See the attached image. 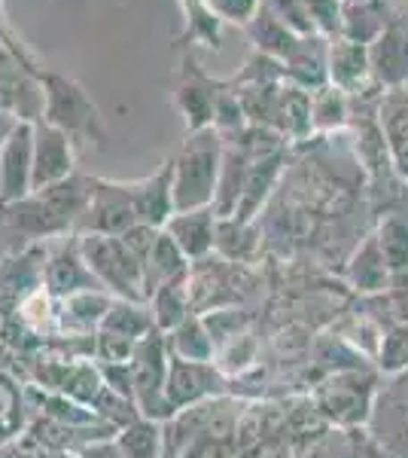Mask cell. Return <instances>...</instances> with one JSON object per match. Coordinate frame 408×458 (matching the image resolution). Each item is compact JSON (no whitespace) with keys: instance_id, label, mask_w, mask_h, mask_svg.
<instances>
[{"instance_id":"cell-1","label":"cell","mask_w":408,"mask_h":458,"mask_svg":"<svg viewBox=\"0 0 408 458\" xmlns=\"http://www.w3.org/2000/svg\"><path fill=\"white\" fill-rule=\"evenodd\" d=\"M222 150H226V141L213 129L189 131L183 147L171 157V183H174L177 211L211 208L220 183Z\"/></svg>"},{"instance_id":"cell-2","label":"cell","mask_w":408,"mask_h":458,"mask_svg":"<svg viewBox=\"0 0 408 458\" xmlns=\"http://www.w3.org/2000/svg\"><path fill=\"white\" fill-rule=\"evenodd\" d=\"M43 92H46V107H43V123L62 129L73 144H86L95 150H107L110 129L104 123L101 107L68 73L43 71Z\"/></svg>"},{"instance_id":"cell-3","label":"cell","mask_w":408,"mask_h":458,"mask_svg":"<svg viewBox=\"0 0 408 458\" xmlns=\"http://www.w3.org/2000/svg\"><path fill=\"white\" fill-rule=\"evenodd\" d=\"M77 248L83 254L98 284L116 300H135L146 302L144 297V260L125 245L116 235H98V233H79Z\"/></svg>"},{"instance_id":"cell-4","label":"cell","mask_w":408,"mask_h":458,"mask_svg":"<svg viewBox=\"0 0 408 458\" xmlns=\"http://www.w3.org/2000/svg\"><path fill=\"white\" fill-rule=\"evenodd\" d=\"M378 376L366 367L336 370L317 391V410L323 419H329L338 431L366 428L372 406L378 397Z\"/></svg>"},{"instance_id":"cell-5","label":"cell","mask_w":408,"mask_h":458,"mask_svg":"<svg viewBox=\"0 0 408 458\" xmlns=\"http://www.w3.org/2000/svg\"><path fill=\"white\" fill-rule=\"evenodd\" d=\"M43 64L28 49L0 43V110L19 123H40L46 107L43 92Z\"/></svg>"},{"instance_id":"cell-6","label":"cell","mask_w":408,"mask_h":458,"mask_svg":"<svg viewBox=\"0 0 408 458\" xmlns=\"http://www.w3.org/2000/svg\"><path fill=\"white\" fill-rule=\"evenodd\" d=\"M168 364L171 352L165 334L153 330L146 339H140L135 358H131V391H135V406L144 419L153 422H168L174 419V410L168 403Z\"/></svg>"},{"instance_id":"cell-7","label":"cell","mask_w":408,"mask_h":458,"mask_svg":"<svg viewBox=\"0 0 408 458\" xmlns=\"http://www.w3.org/2000/svg\"><path fill=\"white\" fill-rule=\"evenodd\" d=\"M366 428L384 446L387 458H408V367L387 376V382L378 388Z\"/></svg>"},{"instance_id":"cell-8","label":"cell","mask_w":408,"mask_h":458,"mask_svg":"<svg viewBox=\"0 0 408 458\" xmlns=\"http://www.w3.org/2000/svg\"><path fill=\"white\" fill-rule=\"evenodd\" d=\"M137 205H135V187L131 183H116L95 177L92 181V199H88L86 217L79 224V233H98V235H125L135 229Z\"/></svg>"},{"instance_id":"cell-9","label":"cell","mask_w":408,"mask_h":458,"mask_svg":"<svg viewBox=\"0 0 408 458\" xmlns=\"http://www.w3.org/2000/svg\"><path fill=\"white\" fill-rule=\"evenodd\" d=\"M222 386H226V373L217 364H196V360L171 358L168 364V403L174 416L189 406L207 403L222 397Z\"/></svg>"},{"instance_id":"cell-10","label":"cell","mask_w":408,"mask_h":458,"mask_svg":"<svg viewBox=\"0 0 408 458\" xmlns=\"http://www.w3.org/2000/svg\"><path fill=\"white\" fill-rule=\"evenodd\" d=\"M34 193V123H19L0 150V205Z\"/></svg>"},{"instance_id":"cell-11","label":"cell","mask_w":408,"mask_h":458,"mask_svg":"<svg viewBox=\"0 0 408 458\" xmlns=\"http://www.w3.org/2000/svg\"><path fill=\"white\" fill-rule=\"evenodd\" d=\"M222 83L198 68V62L189 53L180 58V83L174 92V105L187 120L189 131L213 129V107H217Z\"/></svg>"},{"instance_id":"cell-12","label":"cell","mask_w":408,"mask_h":458,"mask_svg":"<svg viewBox=\"0 0 408 458\" xmlns=\"http://www.w3.org/2000/svg\"><path fill=\"white\" fill-rule=\"evenodd\" d=\"M77 174V144L49 123H34V193Z\"/></svg>"},{"instance_id":"cell-13","label":"cell","mask_w":408,"mask_h":458,"mask_svg":"<svg viewBox=\"0 0 408 458\" xmlns=\"http://www.w3.org/2000/svg\"><path fill=\"white\" fill-rule=\"evenodd\" d=\"M369 68L372 83L381 89H403L408 86V19L393 16L375 43H369Z\"/></svg>"},{"instance_id":"cell-14","label":"cell","mask_w":408,"mask_h":458,"mask_svg":"<svg viewBox=\"0 0 408 458\" xmlns=\"http://www.w3.org/2000/svg\"><path fill=\"white\" fill-rule=\"evenodd\" d=\"M217 224L220 217L213 214V208H198V211H177L162 229L183 250V257L189 263H202L217 248Z\"/></svg>"},{"instance_id":"cell-15","label":"cell","mask_w":408,"mask_h":458,"mask_svg":"<svg viewBox=\"0 0 408 458\" xmlns=\"http://www.w3.org/2000/svg\"><path fill=\"white\" fill-rule=\"evenodd\" d=\"M284 165H287L284 147L250 162L247 181H244V193L238 199V208H235L232 220H238V224H256L259 211H262V205L269 202V196L274 193V187H278L280 174H284Z\"/></svg>"},{"instance_id":"cell-16","label":"cell","mask_w":408,"mask_h":458,"mask_svg":"<svg viewBox=\"0 0 408 458\" xmlns=\"http://www.w3.org/2000/svg\"><path fill=\"white\" fill-rule=\"evenodd\" d=\"M326 73H329V86L341 89L345 95H357L360 89H366L369 83H372L369 47L347 40V37H329Z\"/></svg>"},{"instance_id":"cell-17","label":"cell","mask_w":408,"mask_h":458,"mask_svg":"<svg viewBox=\"0 0 408 458\" xmlns=\"http://www.w3.org/2000/svg\"><path fill=\"white\" fill-rule=\"evenodd\" d=\"M83 291H104V287L88 272L83 254H79L77 242H73V245L55 250L52 260L46 263V293L58 300H68L73 293H83Z\"/></svg>"},{"instance_id":"cell-18","label":"cell","mask_w":408,"mask_h":458,"mask_svg":"<svg viewBox=\"0 0 408 458\" xmlns=\"http://www.w3.org/2000/svg\"><path fill=\"white\" fill-rule=\"evenodd\" d=\"M131 187H135L137 220L144 226L162 229L177 214L174 183H171V159L165 165H159V172H153L150 177H144V181H135Z\"/></svg>"},{"instance_id":"cell-19","label":"cell","mask_w":408,"mask_h":458,"mask_svg":"<svg viewBox=\"0 0 408 458\" xmlns=\"http://www.w3.org/2000/svg\"><path fill=\"white\" fill-rule=\"evenodd\" d=\"M345 276H347V284L357 293H384L387 287H393V272L387 260H384L375 233L366 235L362 245L354 250V257L347 260Z\"/></svg>"},{"instance_id":"cell-20","label":"cell","mask_w":408,"mask_h":458,"mask_svg":"<svg viewBox=\"0 0 408 458\" xmlns=\"http://www.w3.org/2000/svg\"><path fill=\"white\" fill-rule=\"evenodd\" d=\"M180 278H189V260L183 257V250L171 242V235L165 229H159L150 254H146V260H144V297L150 300L153 291H159L162 284L180 282Z\"/></svg>"},{"instance_id":"cell-21","label":"cell","mask_w":408,"mask_h":458,"mask_svg":"<svg viewBox=\"0 0 408 458\" xmlns=\"http://www.w3.org/2000/svg\"><path fill=\"white\" fill-rule=\"evenodd\" d=\"M381 135L390 162L399 174H408V86L387 92L381 105Z\"/></svg>"},{"instance_id":"cell-22","label":"cell","mask_w":408,"mask_h":458,"mask_svg":"<svg viewBox=\"0 0 408 458\" xmlns=\"http://www.w3.org/2000/svg\"><path fill=\"white\" fill-rule=\"evenodd\" d=\"M254 157H250L247 147L241 144H226L222 150V168H220V183H217V196H213V214L220 220L232 217L238 208V199L244 193V181H247V168Z\"/></svg>"},{"instance_id":"cell-23","label":"cell","mask_w":408,"mask_h":458,"mask_svg":"<svg viewBox=\"0 0 408 458\" xmlns=\"http://www.w3.org/2000/svg\"><path fill=\"white\" fill-rule=\"evenodd\" d=\"M171 358L196 360V364H217V339L207 327L204 315H189L180 327L165 334Z\"/></svg>"},{"instance_id":"cell-24","label":"cell","mask_w":408,"mask_h":458,"mask_svg":"<svg viewBox=\"0 0 408 458\" xmlns=\"http://www.w3.org/2000/svg\"><path fill=\"white\" fill-rule=\"evenodd\" d=\"M244 31L250 34L256 53L271 55V58H278V62H287V58L296 53V47L302 43V34H296L287 21H280L269 6H259L254 21H250Z\"/></svg>"},{"instance_id":"cell-25","label":"cell","mask_w":408,"mask_h":458,"mask_svg":"<svg viewBox=\"0 0 408 458\" xmlns=\"http://www.w3.org/2000/svg\"><path fill=\"white\" fill-rule=\"evenodd\" d=\"M387 6L384 0H354V4H341V25L338 37H347L354 43H375V37L387 28Z\"/></svg>"},{"instance_id":"cell-26","label":"cell","mask_w":408,"mask_h":458,"mask_svg":"<svg viewBox=\"0 0 408 458\" xmlns=\"http://www.w3.org/2000/svg\"><path fill=\"white\" fill-rule=\"evenodd\" d=\"M146 306H150L153 324H155V330H159V334H171L174 327H180V324L192 315L189 278H180V282L162 284L159 291L150 293Z\"/></svg>"},{"instance_id":"cell-27","label":"cell","mask_w":408,"mask_h":458,"mask_svg":"<svg viewBox=\"0 0 408 458\" xmlns=\"http://www.w3.org/2000/svg\"><path fill=\"white\" fill-rule=\"evenodd\" d=\"M274 129L284 138H289V141H305L311 131H314V125H311V92L293 83L280 86Z\"/></svg>"},{"instance_id":"cell-28","label":"cell","mask_w":408,"mask_h":458,"mask_svg":"<svg viewBox=\"0 0 408 458\" xmlns=\"http://www.w3.org/2000/svg\"><path fill=\"white\" fill-rule=\"evenodd\" d=\"M98 330H104V334L125 336V339H131V343H140V339H146L153 334L155 324H153V312H150L146 302L116 300Z\"/></svg>"},{"instance_id":"cell-29","label":"cell","mask_w":408,"mask_h":458,"mask_svg":"<svg viewBox=\"0 0 408 458\" xmlns=\"http://www.w3.org/2000/svg\"><path fill=\"white\" fill-rule=\"evenodd\" d=\"M116 446L122 458H165V428L153 419H135L131 425L120 428Z\"/></svg>"},{"instance_id":"cell-30","label":"cell","mask_w":408,"mask_h":458,"mask_svg":"<svg viewBox=\"0 0 408 458\" xmlns=\"http://www.w3.org/2000/svg\"><path fill=\"white\" fill-rule=\"evenodd\" d=\"M116 297L107 291H83V293H73V297L62 300L64 306V324L71 330H95L98 334L101 321L107 318V312L113 309Z\"/></svg>"},{"instance_id":"cell-31","label":"cell","mask_w":408,"mask_h":458,"mask_svg":"<svg viewBox=\"0 0 408 458\" xmlns=\"http://www.w3.org/2000/svg\"><path fill=\"white\" fill-rule=\"evenodd\" d=\"M375 239L381 245L393 278L408 272V214H384L375 229Z\"/></svg>"},{"instance_id":"cell-32","label":"cell","mask_w":408,"mask_h":458,"mask_svg":"<svg viewBox=\"0 0 408 458\" xmlns=\"http://www.w3.org/2000/svg\"><path fill=\"white\" fill-rule=\"evenodd\" d=\"M247 129H250V120H247V110H244L238 92L229 83H222L217 107H213V131L229 144V141H238Z\"/></svg>"},{"instance_id":"cell-33","label":"cell","mask_w":408,"mask_h":458,"mask_svg":"<svg viewBox=\"0 0 408 458\" xmlns=\"http://www.w3.org/2000/svg\"><path fill=\"white\" fill-rule=\"evenodd\" d=\"M347 95L336 86H323L311 92V125L314 131H332L347 123Z\"/></svg>"},{"instance_id":"cell-34","label":"cell","mask_w":408,"mask_h":458,"mask_svg":"<svg viewBox=\"0 0 408 458\" xmlns=\"http://www.w3.org/2000/svg\"><path fill=\"white\" fill-rule=\"evenodd\" d=\"M183 13H187V40L202 43V47L220 49V19L207 10L204 0H180Z\"/></svg>"},{"instance_id":"cell-35","label":"cell","mask_w":408,"mask_h":458,"mask_svg":"<svg viewBox=\"0 0 408 458\" xmlns=\"http://www.w3.org/2000/svg\"><path fill=\"white\" fill-rule=\"evenodd\" d=\"M378 367L384 373H403L408 367V321L393 324L387 334H381V345H378Z\"/></svg>"},{"instance_id":"cell-36","label":"cell","mask_w":408,"mask_h":458,"mask_svg":"<svg viewBox=\"0 0 408 458\" xmlns=\"http://www.w3.org/2000/svg\"><path fill=\"white\" fill-rule=\"evenodd\" d=\"M262 6H269L274 16H278L280 21H287L296 34H302V37L317 34L314 19H311L305 0H262Z\"/></svg>"},{"instance_id":"cell-37","label":"cell","mask_w":408,"mask_h":458,"mask_svg":"<svg viewBox=\"0 0 408 458\" xmlns=\"http://www.w3.org/2000/svg\"><path fill=\"white\" fill-rule=\"evenodd\" d=\"M204 4L220 21H232V25L247 28L259 13V6H262V0H204Z\"/></svg>"},{"instance_id":"cell-38","label":"cell","mask_w":408,"mask_h":458,"mask_svg":"<svg viewBox=\"0 0 408 458\" xmlns=\"http://www.w3.org/2000/svg\"><path fill=\"white\" fill-rule=\"evenodd\" d=\"M345 458H387V453L369 428H351L345 431Z\"/></svg>"},{"instance_id":"cell-39","label":"cell","mask_w":408,"mask_h":458,"mask_svg":"<svg viewBox=\"0 0 408 458\" xmlns=\"http://www.w3.org/2000/svg\"><path fill=\"white\" fill-rule=\"evenodd\" d=\"M311 458H345V431L332 434L329 440L321 443V446L314 449V455Z\"/></svg>"},{"instance_id":"cell-40","label":"cell","mask_w":408,"mask_h":458,"mask_svg":"<svg viewBox=\"0 0 408 458\" xmlns=\"http://www.w3.org/2000/svg\"><path fill=\"white\" fill-rule=\"evenodd\" d=\"M79 458H122L120 446H116V440H101V443H92V446H86Z\"/></svg>"},{"instance_id":"cell-41","label":"cell","mask_w":408,"mask_h":458,"mask_svg":"<svg viewBox=\"0 0 408 458\" xmlns=\"http://www.w3.org/2000/svg\"><path fill=\"white\" fill-rule=\"evenodd\" d=\"M12 410H16V397L6 382H0V425H6L12 419Z\"/></svg>"},{"instance_id":"cell-42","label":"cell","mask_w":408,"mask_h":458,"mask_svg":"<svg viewBox=\"0 0 408 458\" xmlns=\"http://www.w3.org/2000/svg\"><path fill=\"white\" fill-rule=\"evenodd\" d=\"M19 125L16 116H10L6 110H0V150H4V144H6V138L12 135V129Z\"/></svg>"},{"instance_id":"cell-43","label":"cell","mask_w":408,"mask_h":458,"mask_svg":"<svg viewBox=\"0 0 408 458\" xmlns=\"http://www.w3.org/2000/svg\"><path fill=\"white\" fill-rule=\"evenodd\" d=\"M0 43H6V47H12V49H25L16 37L10 34V28L4 25V6H0Z\"/></svg>"}]
</instances>
